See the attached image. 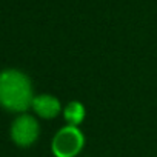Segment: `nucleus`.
Here are the masks:
<instances>
[{
  "label": "nucleus",
  "mask_w": 157,
  "mask_h": 157,
  "mask_svg": "<svg viewBox=\"0 0 157 157\" xmlns=\"http://www.w3.org/2000/svg\"><path fill=\"white\" fill-rule=\"evenodd\" d=\"M11 136L19 146H29L39 137V123L31 116H20L13 123Z\"/></svg>",
  "instance_id": "nucleus-3"
},
{
  "label": "nucleus",
  "mask_w": 157,
  "mask_h": 157,
  "mask_svg": "<svg viewBox=\"0 0 157 157\" xmlns=\"http://www.w3.org/2000/svg\"><path fill=\"white\" fill-rule=\"evenodd\" d=\"M34 96L29 78L16 69L0 72V105L10 111H25L33 105Z\"/></svg>",
  "instance_id": "nucleus-1"
},
{
  "label": "nucleus",
  "mask_w": 157,
  "mask_h": 157,
  "mask_svg": "<svg viewBox=\"0 0 157 157\" xmlns=\"http://www.w3.org/2000/svg\"><path fill=\"white\" fill-rule=\"evenodd\" d=\"M63 116H65V120L71 126H77L85 117V108H83V105L80 102H71L65 108Z\"/></svg>",
  "instance_id": "nucleus-5"
},
{
  "label": "nucleus",
  "mask_w": 157,
  "mask_h": 157,
  "mask_svg": "<svg viewBox=\"0 0 157 157\" xmlns=\"http://www.w3.org/2000/svg\"><path fill=\"white\" fill-rule=\"evenodd\" d=\"M31 106L43 119H54L56 116H59V113L62 109L60 102L54 96H49V94H42V96L34 97Z\"/></svg>",
  "instance_id": "nucleus-4"
},
{
  "label": "nucleus",
  "mask_w": 157,
  "mask_h": 157,
  "mask_svg": "<svg viewBox=\"0 0 157 157\" xmlns=\"http://www.w3.org/2000/svg\"><path fill=\"white\" fill-rule=\"evenodd\" d=\"M85 137L77 126L62 128L52 140V152L56 157H75L82 151Z\"/></svg>",
  "instance_id": "nucleus-2"
}]
</instances>
